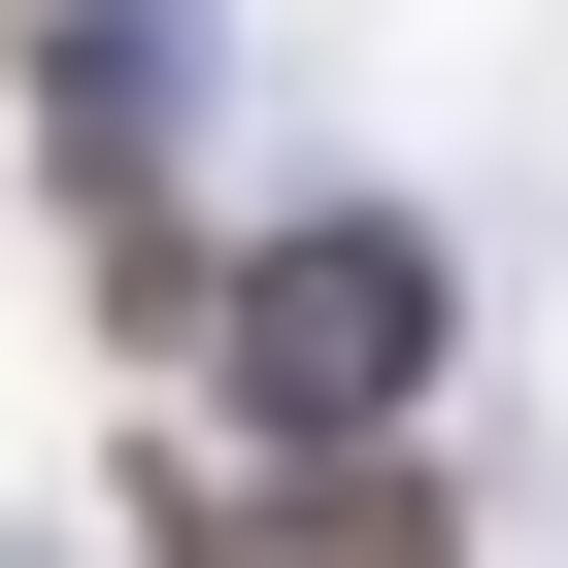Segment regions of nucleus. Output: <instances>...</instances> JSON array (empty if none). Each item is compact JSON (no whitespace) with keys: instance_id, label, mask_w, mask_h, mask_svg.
<instances>
[{"instance_id":"nucleus-2","label":"nucleus","mask_w":568,"mask_h":568,"mask_svg":"<svg viewBox=\"0 0 568 568\" xmlns=\"http://www.w3.org/2000/svg\"><path fill=\"white\" fill-rule=\"evenodd\" d=\"M267 568H468V535H435V468H368V435H335V501H267Z\"/></svg>"},{"instance_id":"nucleus-1","label":"nucleus","mask_w":568,"mask_h":568,"mask_svg":"<svg viewBox=\"0 0 568 568\" xmlns=\"http://www.w3.org/2000/svg\"><path fill=\"white\" fill-rule=\"evenodd\" d=\"M201 335H234L267 435L335 468V435H402V368H435V234H402V201H302V234H234V267H201Z\"/></svg>"}]
</instances>
